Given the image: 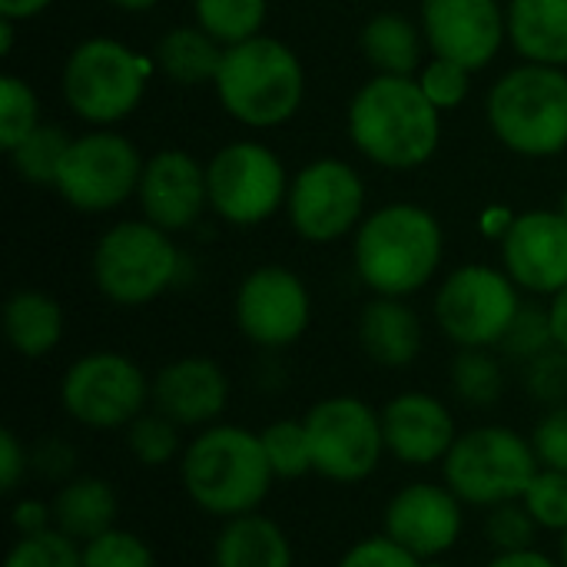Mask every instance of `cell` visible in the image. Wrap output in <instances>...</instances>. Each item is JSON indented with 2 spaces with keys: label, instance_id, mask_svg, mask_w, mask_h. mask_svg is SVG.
<instances>
[{
  "label": "cell",
  "instance_id": "cell-5",
  "mask_svg": "<svg viewBox=\"0 0 567 567\" xmlns=\"http://www.w3.org/2000/svg\"><path fill=\"white\" fill-rule=\"evenodd\" d=\"M488 126L495 140L532 159L567 150V73L565 66L522 63L508 70L488 93Z\"/></svg>",
  "mask_w": 567,
  "mask_h": 567
},
{
  "label": "cell",
  "instance_id": "cell-4",
  "mask_svg": "<svg viewBox=\"0 0 567 567\" xmlns=\"http://www.w3.org/2000/svg\"><path fill=\"white\" fill-rule=\"evenodd\" d=\"M213 86L223 110L236 123L269 130L299 113L306 96V70L289 43L259 33L226 47Z\"/></svg>",
  "mask_w": 567,
  "mask_h": 567
},
{
  "label": "cell",
  "instance_id": "cell-7",
  "mask_svg": "<svg viewBox=\"0 0 567 567\" xmlns=\"http://www.w3.org/2000/svg\"><path fill=\"white\" fill-rule=\"evenodd\" d=\"M183 256L166 229L150 219L110 226L93 249V282L113 306H150L179 279Z\"/></svg>",
  "mask_w": 567,
  "mask_h": 567
},
{
  "label": "cell",
  "instance_id": "cell-33",
  "mask_svg": "<svg viewBox=\"0 0 567 567\" xmlns=\"http://www.w3.org/2000/svg\"><path fill=\"white\" fill-rule=\"evenodd\" d=\"M193 10L206 33H213L223 47H233L262 33L269 0H193Z\"/></svg>",
  "mask_w": 567,
  "mask_h": 567
},
{
  "label": "cell",
  "instance_id": "cell-20",
  "mask_svg": "<svg viewBox=\"0 0 567 567\" xmlns=\"http://www.w3.org/2000/svg\"><path fill=\"white\" fill-rule=\"evenodd\" d=\"M136 199L143 219L166 233H183L209 206L206 166L186 150H159L143 163Z\"/></svg>",
  "mask_w": 567,
  "mask_h": 567
},
{
  "label": "cell",
  "instance_id": "cell-27",
  "mask_svg": "<svg viewBox=\"0 0 567 567\" xmlns=\"http://www.w3.org/2000/svg\"><path fill=\"white\" fill-rule=\"evenodd\" d=\"M359 47L369 60V66L375 73L385 76H419V70L425 66L422 53H425V33L422 27H415L405 13H375L365 20Z\"/></svg>",
  "mask_w": 567,
  "mask_h": 567
},
{
  "label": "cell",
  "instance_id": "cell-36",
  "mask_svg": "<svg viewBox=\"0 0 567 567\" xmlns=\"http://www.w3.org/2000/svg\"><path fill=\"white\" fill-rule=\"evenodd\" d=\"M538 522L525 508V502H505L485 512V538L495 555L505 551H528L538 542Z\"/></svg>",
  "mask_w": 567,
  "mask_h": 567
},
{
  "label": "cell",
  "instance_id": "cell-47",
  "mask_svg": "<svg viewBox=\"0 0 567 567\" xmlns=\"http://www.w3.org/2000/svg\"><path fill=\"white\" fill-rule=\"evenodd\" d=\"M485 567H561L558 555H548L542 548H528V551H505L495 555Z\"/></svg>",
  "mask_w": 567,
  "mask_h": 567
},
{
  "label": "cell",
  "instance_id": "cell-44",
  "mask_svg": "<svg viewBox=\"0 0 567 567\" xmlns=\"http://www.w3.org/2000/svg\"><path fill=\"white\" fill-rule=\"evenodd\" d=\"M30 472H37L43 482L63 485L76 472V449L60 435H47L37 445H30Z\"/></svg>",
  "mask_w": 567,
  "mask_h": 567
},
{
  "label": "cell",
  "instance_id": "cell-50",
  "mask_svg": "<svg viewBox=\"0 0 567 567\" xmlns=\"http://www.w3.org/2000/svg\"><path fill=\"white\" fill-rule=\"evenodd\" d=\"M13 23L17 20H0V56H10L13 53Z\"/></svg>",
  "mask_w": 567,
  "mask_h": 567
},
{
  "label": "cell",
  "instance_id": "cell-23",
  "mask_svg": "<svg viewBox=\"0 0 567 567\" xmlns=\"http://www.w3.org/2000/svg\"><path fill=\"white\" fill-rule=\"evenodd\" d=\"M296 548L279 522L249 512L219 525L213 542V567H292Z\"/></svg>",
  "mask_w": 567,
  "mask_h": 567
},
{
  "label": "cell",
  "instance_id": "cell-3",
  "mask_svg": "<svg viewBox=\"0 0 567 567\" xmlns=\"http://www.w3.org/2000/svg\"><path fill=\"white\" fill-rule=\"evenodd\" d=\"M445 256V233L432 209L389 203L369 213L352 239V262L362 286L375 296L409 299L422 292Z\"/></svg>",
  "mask_w": 567,
  "mask_h": 567
},
{
  "label": "cell",
  "instance_id": "cell-25",
  "mask_svg": "<svg viewBox=\"0 0 567 567\" xmlns=\"http://www.w3.org/2000/svg\"><path fill=\"white\" fill-rule=\"evenodd\" d=\"M508 40L525 63L567 66V0H508Z\"/></svg>",
  "mask_w": 567,
  "mask_h": 567
},
{
  "label": "cell",
  "instance_id": "cell-30",
  "mask_svg": "<svg viewBox=\"0 0 567 567\" xmlns=\"http://www.w3.org/2000/svg\"><path fill=\"white\" fill-rule=\"evenodd\" d=\"M70 150V136L63 126L53 123H40L30 136H23L7 156L17 169V176L30 186H56V173L60 163Z\"/></svg>",
  "mask_w": 567,
  "mask_h": 567
},
{
  "label": "cell",
  "instance_id": "cell-42",
  "mask_svg": "<svg viewBox=\"0 0 567 567\" xmlns=\"http://www.w3.org/2000/svg\"><path fill=\"white\" fill-rule=\"evenodd\" d=\"M336 567H429L422 558H415L412 551H405L399 542H392L385 532L382 535H369L359 538L355 545L346 548V555L339 558Z\"/></svg>",
  "mask_w": 567,
  "mask_h": 567
},
{
  "label": "cell",
  "instance_id": "cell-8",
  "mask_svg": "<svg viewBox=\"0 0 567 567\" xmlns=\"http://www.w3.org/2000/svg\"><path fill=\"white\" fill-rule=\"evenodd\" d=\"M146 80L150 60L113 37H90L63 63V100L80 120L110 126L140 106Z\"/></svg>",
  "mask_w": 567,
  "mask_h": 567
},
{
  "label": "cell",
  "instance_id": "cell-9",
  "mask_svg": "<svg viewBox=\"0 0 567 567\" xmlns=\"http://www.w3.org/2000/svg\"><path fill=\"white\" fill-rule=\"evenodd\" d=\"M60 405L90 432H123L153 405V379L123 352H86L60 379Z\"/></svg>",
  "mask_w": 567,
  "mask_h": 567
},
{
  "label": "cell",
  "instance_id": "cell-40",
  "mask_svg": "<svg viewBox=\"0 0 567 567\" xmlns=\"http://www.w3.org/2000/svg\"><path fill=\"white\" fill-rule=\"evenodd\" d=\"M472 73L465 63H455L449 56H432L425 60V66L419 70V86L425 90V96L445 113V110H458L468 93H472Z\"/></svg>",
  "mask_w": 567,
  "mask_h": 567
},
{
  "label": "cell",
  "instance_id": "cell-24",
  "mask_svg": "<svg viewBox=\"0 0 567 567\" xmlns=\"http://www.w3.org/2000/svg\"><path fill=\"white\" fill-rule=\"evenodd\" d=\"M50 505H53V528L73 538L76 545H86L96 535L116 528V515H120L113 485L96 475H73L53 492Z\"/></svg>",
  "mask_w": 567,
  "mask_h": 567
},
{
  "label": "cell",
  "instance_id": "cell-48",
  "mask_svg": "<svg viewBox=\"0 0 567 567\" xmlns=\"http://www.w3.org/2000/svg\"><path fill=\"white\" fill-rule=\"evenodd\" d=\"M53 0H0V17L7 20H30L43 13Z\"/></svg>",
  "mask_w": 567,
  "mask_h": 567
},
{
  "label": "cell",
  "instance_id": "cell-28",
  "mask_svg": "<svg viewBox=\"0 0 567 567\" xmlns=\"http://www.w3.org/2000/svg\"><path fill=\"white\" fill-rule=\"evenodd\" d=\"M3 332L17 355L43 359L63 339V309L43 289H17L3 306Z\"/></svg>",
  "mask_w": 567,
  "mask_h": 567
},
{
  "label": "cell",
  "instance_id": "cell-26",
  "mask_svg": "<svg viewBox=\"0 0 567 567\" xmlns=\"http://www.w3.org/2000/svg\"><path fill=\"white\" fill-rule=\"evenodd\" d=\"M223 53L226 47L213 33H206L199 23H189V27L183 23V27L166 30L156 40L153 63L176 86H206V83H216Z\"/></svg>",
  "mask_w": 567,
  "mask_h": 567
},
{
  "label": "cell",
  "instance_id": "cell-22",
  "mask_svg": "<svg viewBox=\"0 0 567 567\" xmlns=\"http://www.w3.org/2000/svg\"><path fill=\"white\" fill-rule=\"evenodd\" d=\"M359 346L382 369H409L422 355L425 329L405 299L375 296L359 316Z\"/></svg>",
  "mask_w": 567,
  "mask_h": 567
},
{
  "label": "cell",
  "instance_id": "cell-14",
  "mask_svg": "<svg viewBox=\"0 0 567 567\" xmlns=\"http://www.w3.org/2000/svg\"><path fill=\"white\" fill-rule=\"evenodd\" d=\"M286 213L306 243H339L365 219V183L346 159H312L292 176Z\"/></svg>",
  "mask_w": 567,
  "mask_h": 567
},
{
  "label": "cell",
  "instance_id": "cell-15",
  "mask_svg": "<svg viewBox=\"0 0 567 567\" xmlns=\"http://www.w3.org/2000/svg\"><path fill=\"white\" fill-rule=\"evenodd\" d=\"M236 326L259 349H286L299 342L312 322V296L286 266L252 269L236 292Z\"/></svg>",
  "mask_w": 567,
  "mask_h": 567
},
{
  "label": "cell",
  "instance_id": "cell-13",
  "mask_svg": "<svg viewBox=\"0 0 567 567\" xmlns=\"http://www.w3.org/2000/svg\"><path fill=\"white\" fill-rule=\"evenodd\" d=\"M143 163L133 140L103 126L70 140L53 189L76 213H106L140 193Z\"/></svg>",
  "mask_w": 567,
  "mask_h": 567
},
{
  "label": "cell",
  "instance_id": "cell-6",
  "mask_svg": "<svg viewBox=\"0 0 567 567\" xmlns=\"http://www.w3.org/2000/svg\"><path fill=\"white\" fill-rule=\"evenodd\" d=\"M538 455L532 439L508 425H475L462 432L442 462V482L468 508H495L522 502L538 475Z\"/></svg>",
  "mask_w": 567,
  "mask_h": 567
},
{
  "label": "cell",
  "instance_id": "cell-11",
  "mask_svg": "<svg viewBox=\"0 0 567 567\" xmlns=\"http://www.w3.org/2000/svg\"><path fill=\"white\" fill-rule=\"evenodd\" d=\"M518 309L515 279L495 266H458L435 292V322L458 349H498Z\"/></svg>",
  "mask_w": 567,
  "mask_h": 567
},
{
  "label": "cell",
  "instance_id": "cell-2",
  "mask_svg": "<svg viewBox=\"0 0 567 567\" xmlns=\"http://www.w3.org/2000/svg\"><path fill=\"white\" fill-rule=\"evenodd\" d=\"M176 465L186 498L219 522L259 512L276 485L262 439L246 425L216 422L199 429Z\"/></svg>",
  "mask_w": 567,
  "mask_h": 567
},
{
  "label": "cell",
  "instance_id": "cell-18",
  "mask_svg": "<svg viewBox=\"0 0 567 567\" xmlns=\"http://www.w3.org/2000/svg\"><path fill=\"white\" fill-rule=\"evenodd\" d=\"M502 239V269L518 289L558 296L567 286V219L561 209H528L515 216Z\"/></svg>",
  "mask_w": 567,
  "mask_h": 567
},
{
  "label": "cell",
  "instance_id": "cell-54",
  "mask_svg": "<svg viewBox=\"0 0 567 567\" xmlns=\"http://www.w3.org/2000/svg\"><path fill=\"white\" fill-rule=\"evenodd\" d=\"M429 567H449V565H445V561H432V565H429Z\"/></svg>",
  "mask_w": 567,
  "mask_h": 567
},
{
  "label": "cell",
  "instance_id": "cell-37",
  "mask_svg": "<svg viewBox=\"0 0 567 567\" xmlns=\"http://www.w3.org/2000/svg\"><path fill=\"white\" fill-rule=\"evenodd\" d=\"M3 567H83V545L56 528L33 538H17Z\"/></svg>",
  "mask_w": 567,
  "mask_h": 567
},
{
  "label": "cell",
  "instance_id": "cell-38",
  "mask_svg": "<svg viewBox=\"0 0 567 567\" xmlns=\"http://www.w3.org/2000/svg\"><path fill=\"white\" fill-rule=\"evenodd\" d=\"M522 502L542 532H551V535L567 532V472L538 468V475L528 485V492L522 495Z\"/></svg>",
  "mask_w": 567,
  "mask_h": 567
},
{
  "label": "cell",
  "instance_id": "cell-34",
  "mask_svg": "<svg viewBox=\"0 0 567 567\" xmlns=\"http://www.w3.org/2000/svg\"><path fill=\"white\" fill-rule=\"evenodd\" d=\"M548 349H555V326H551V312L545 306H528L522 302L518 316L512 319L508 332L498 342V355H505L515 365H528L532 359L545 355Z\"/></svg>",
  "mask_w": 567,
  "mask_h": 567
},
{
  "label": "cell",
  "instance_id": "cell-52",
  "mask_svg": "<svg viewBox=\"0 0 567 567\" xmlns=\"http://www.w3.org/2000/svg\"><path fill=\"white\" fill-rule=\"evenodd\" d=\"M558 561H561V567H567V532L558 535Z\"/></svg>",
  "mask_w": 567,
  "mask_h": 567
},
{
  "label": "cell",
  "instance_id": "cell-16",
  "mask_svg": "<svg viewBox=\"0 0 567 567\" xmlns=\"http://www.w3.org/2000/svg\"><path fill=\"white\" fill-rule=\"evenodd\" d=\"M465 508L445 482H409L389 498L382 532L425 565L445 561L465 535Z\"/></svg>",
  "mask_w": 567,
  "mask_h": 567
},
{
  "label": "cell",
  "instance_id": "cell-21",
  "mask_svg": "<svg viewBox=\"0 0 567 567\" xmlns=\"http://www.w3.org/2000/svg\"><path fill=\"white\" fill-rule=\"evenodd\" d=\"M229 405V379L206 355H179L153 375V409L179 429H209Z\"/></svg>",
  "mask_w": 567,
  "mask_h": 567
},
{
  "label": "cell",
  "instance_id": "cell-17",
  "mask_svg": "<svg viewBox=\"0 0 567 567\" xmlns=\"http://www.w3.org/2000/svg\"><path fill=\"white\" fill-rule=\"evenodd\" d=\"M422 33L432 56L482 70L502 53L508 10L502 0H422Z\"/></svg>",
  "mask_w": 567,
  "mask_h": 567
},
{
  "label": "cell",
  "instance_id": "cell-53",
  "mask_svg": "<svg viewBox=\"0 0 567 567\" xmlns=\"http://www.w3.org/2000/svg\"><path fill=\"white\" fill-rule=\"evenodd\" d=\"M561 216L567 219V189H565V196H561Z\"/></svg>",
  "mask_w": 567,
  "mask_h": 567
},
{
  "label": "cell",
  "instance_id": "cell-1",
  "mask_svg": "<svg viewBox=\"0 0 567 567\" xmlns=\"http://www.w3.org/2000/svg\"><path fill=\"white\" fill-rule=\"evenodd\" d=\"M355 150L382 169L409 173L425 166L442 140V110L415 76L375 73L362 83L346 113Z\"/></svg>",
  "mask_w": 567,
  "mask_h": 567
},
{
  "label": "cell",
  "instance_id": "cell-10",
  "mask_svg": "<svg viewBox=\"0 0 567 567\" xmlns=\"http://www.w3.org/2000/svg\"><path fill=\"white\" fill-rule=\"evenodd\" d=\"M316 475L332 485H362L369 482L385 452L382 409H372L359 395H329L309 405L302 415Z\"/></svg>",
  "mask_w": 567,
  "mask_h": 567
},
{
  "label": "cell",
  "instance_id": "cell-32",
  "mask_svg": "<svg viewBox=\"0 0 567 567\" xmlns=\"http://www.w3.org/2000/svg\"><path fill=\"white\" fill-rule=\"evenodd\" d=\"M259 439L276 482H299L306 475H316L312 442L302 419H276L259 432Z\"/></svg>",
  "mask_w": 567,
  "mask_h": 567
},
{
  "label": "cell",
  "instance_id": "cell-35",
  "mask_svg": "<svg viewBox=\"0 0 567 567\" xmlns=\"http://www.w3.org/2000/svg\"><path fill=\"white\" fill-rule=\"evenodd\" d=\"M40 126V100L17 73L0 76V146L10 153L23 136Z\"/></svg>",
  "mask_w": 567,
  "mask_h": 567
},
{
  "label": "cell",
  "instance_id": "cell-19",
  "mask_svg": "<svg viewBox=\"0 0 567 567\" xmlns=\"http://www.w3.org/2000/svg\"><path fill=\"white\" fill-rule=\"evenodd\" d=\"M385 452L405 468H432L445 462L458 432L452 409L432 392H399L382 405Z\"/></svg>",
  "mask_w": 567,
  "mask_h": 567
},
{
  "label": "cell",
  "instance_id": "cell-49",
  "mask_svg": "<svg viewBox=\"0 0 567 567\" xmlns=\"http://www.w3.org/2000/svg\"><path fill=\"white\" fill-rule=\"evenodd\" d=\"M548 312H551V326H555V346L567 352V286L558 296H551Z\"/></svg>",
  "mask_w": 567,
  "mask_h": 567
},
{
  "label": "cell",
  "instance_id": "cell-31",
  "mask_svg": "<svg viewBox=\"0 0 567 567\" xmlns=\"http://www.w3.org/2000/svg\"><path fill=\"white\" fill-rule=\"evenodd\" d=\"M183 429L156 409H146L123 429V445L143 468H163L183 458Z\"/></svg>",
  "mask_w": 567,
  "mask_h": 567
},
{
  "label": "cell",
  "instance_id": "cell-29",
  "mask_svg": "<svg viewBox=\"0 0 567 567\" xmlns=\"http://www.w3.org/2000/svg\"><path fill=\"white\" fill-rule=\"evenodd\" d=\"M452 392L472 409H495L505 395V362L498 349H458L449 369Z\"/></svg>",
  "mask_w": 567,
  "mask_h": 567
},
{
  "label": "cell",
  "instance_id": "cell-43",
  "mask_svg": "<svg viewBox=\"0 0 567 567\" xmlns=\"http://www.w3.org/2000/svg\"><path fill=\"white\" fill-rule=\"evenodd\" d=\"M528 439H532V449H535L542 468L567 472V402L545 409V415L535 422Z\"/></svg>",
  "mask_w": 567,
  "mask_h": 567
},
{
  "label": "cell",
  "instance_id": "cell-39",
  "mask_svg": "<svg viewBox=\"0 0 567 567\" xmlns=\"http://www.w3.org/2000/svg\"><path fill=\"white\" fill-rule=\"evenodd\" d=\"M83 567H156V555L140 535L110 528L83 545Z\"/></svg>",
  "mask_w": 567,
  "mask_h": 567
},
{
  "label": "cell",
  "instance_id": "cell-41",
  "mask_svg": "<svg viewBox=\"0 0 567 567\" xmlns=\"http://www.w3.org/2000/svg\"><path fill=\"white\" fill-rule=\"evenodd\" d=\"M522 382H525V392L545 405V409H555V405H565L567 402V352H561L558 346L548 349L545 355L532 359L528 365H522Z\"/></svg>",
  "mask_w": 567,
  "mask_h": 567
},
{
  "label": "cell",
  "instance_id": "cell-51",
  "mask_svg": "<svg viewBox=\"0 0 567 567\" xmlns=\"http://www.w3.org/2000/svg\"><path fill=\"white\" fill-rule=\"evenodd\" d=\"M113 7H120V10H126V13H146V10H153L159 0H110Z\"/></svg>",
  "mask_w": 567,
  "mask_h": 567
},
{
  "label": "cell",
  "instance_id": "cell-46",
  "mask_svg": "<svg viewBox=\"0 0 567 567\" xmlns=\"http://www.w3.org/2000/svg\"><path fill=\"white\" fill-rule=\"evenodd\" d=\"M10 525L17 538H33L43 532H53V505L43 498H17L10 512Z\"/></svg>",
  "mask_w": 567,
  "mask_h": 567
},
{
  "label": "cell",
  "instance_id": "cell-12",
  "mask_svg": "<svg viewBox=\"0 0 567 567\" xmlns=\"http://www.w3.org/2000/svg\"><path fill=\"white\" fill-rule=\"evenodd\" d=\"M209 206L233 226H259L289 199V173L282 159L256 140H236L206 163Z\"/></svg>",
  "mask_w": 567,
  "mask_h": 567
},
{
  "label": "cell",
  "instance_id": "cell-45",
  "mask_svg": "<svg viewBox=\"0 0 567 567\" xmlns=\"http://www.w3.org/2000/svg\"><path fill=\"white\" fill-rule=\"evenodd\" d=\"M30 475V445L13 429L0 432V488L3 495H17L23 478Z\"/></svg>",
  "mask_w": 567,
  "mask_h": 567
}]
</instances>
